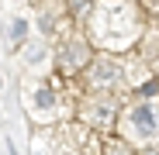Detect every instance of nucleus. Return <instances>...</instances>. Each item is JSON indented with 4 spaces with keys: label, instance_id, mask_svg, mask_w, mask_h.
I'll list each match as a JSON object with an SVG mask.
<instances>
[{
    "label": "nucleus",
    "instance_id": "obj_2",
    "mask_svg": "<svg viewBox=\"0 0 159 155\" xmlns=\"http://www.w3.org/2000/svg\"><path fill=\"white\" fill-rule=\"evenodd\" d=\"M125 131L135 141H156L159 138V103H135V107H128Z\"/></svg>",
    "mask_w": 159,
    "mask_h": 155
},
{
    "label": "nucleus",
    "instance_id": "obj_4",
    "mask_svg": "<svg viewBox=\"0 0 159 155\" xmlns=\"http://www.w3.org/2000/svg\"><path fill=\"white\" fill-rule=\"evenodd\" d=\"M24 35H28V21H24V17H14V21H11L7 38H11L14 45H21V41H24Z\"/></svg>",
    "mask_w": 159,
    "mask_h": 155
},
{
    "label": "nucleus",
    "instance_id": "obj_6",
    "mask_svg": "<svg viewBox=\"0 0 159 155\" xmlns=\"http://www.w3.org/2000/svg\"><path fill=\"white\" fill-rule=\"evenodd\" d=\"M35 100H38L42 110H52V107H56V93H52L48 86H38V97H35Z\"/></svg>",
    "mask_w": 159,
    "mask_h": 155
},
{
    "label": "nucleus",
    "instance_id": "obj_5",
    "mask_svg": "<svg viewBox=\"0 0 159 155\" xmlns=\"http://www.w3.org/2000/svg\"><path fill=\"white\" fill-rule=\"evenodd\" d=\"M66 62H69V66H83V62H87V45H83V41L69 45V52H66Z\"/></svg>",
    "mask_w": 159,
    "mask_h": 155
},
{
    "label": "nucleus",
    "instance_id": "obj_1",
    "mask_svg": "<svg viewBox=\"0 0 159 155\" xmlns=\"http://www.w3.org/2000/svg\"><path fill=\"white\" fill-rule=\"evenodd\" d=\"M90 31L104 48H128L139 35V17L125 0H97L90 11Z\"/></svg>",
    "mask_w": 159,
    "mask_h": 155
},
{
    "label": "nucleus",
    "instance_id": "obj_3",
    "mask_svg": "<svg viewBox=\"0 0 159 155\" xmlns=\"http://www.w3.org/2000/svg\"><path fill=\"white\" fill-rule=\"evenodd\" d=\"M114 83H118V66L111 59H100L90 69V86H114Z\"/></svg>",
    "mask_w": 159,
    "mask_h": 155
},
{
    "label": "nucleus",
    "instance_id": "obj_7",
    "mask_svg": "<svg viewBox=\"0 0 159 155\" xmlns=\"http://www.w3.org/2000/svg\"><path fill=\"white\" fill-rule=\"evenodd\" d=\"M104 155H131V148H128L125 141H114V138H111L107 145H104Z\"/></svg>",
    "mask_w": 159,
    "mask_h": 155
}]
</instances>
